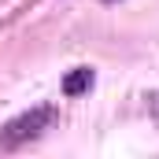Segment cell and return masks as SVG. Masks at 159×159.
<instances>
[{"label": "cell", "instance_id": "6da1fadb", "mask_svg": "<svg viewBox=\"0 0 159 159\" xmlns=\"http://www.w3.org/2000/svg\"><path fill=\"white\" fill-rule=\"evenodd\" d=\"M52 119H56V107L52 104H37V107L15 115L11 122H4V129H0V152H15V148L37 141L41 133L52 126Z\"/></svg>", "mask_w": 159, "mask_h": 159}, {"label": "cell", "instance_id": "7a4b0ae2", "mask_svg": "<svg viewBox=\"0 0 159 159\" xmlns=\"http://www.w3.org/2000/svg\"><path fill=\"white\" fill-rule=\"evenodd\" d=\"M93 89V67H74L67 78H63V93L67 96H81Z\"/></svg>", "mask_w": 159, "mask_h": 159}]
</instances>
